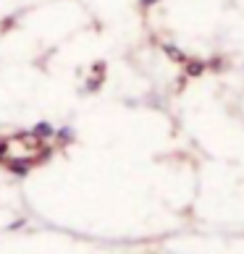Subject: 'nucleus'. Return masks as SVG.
<instances>
[{
    "instance_id": "39448f33",
    "label": "nucleus",
    "mask_w": 244,
    "mask_h": 254,
    "mask_svg": "<svg viewBox=\"0 0 244 254\" xmlns=\"http://www.w3.org/2000/svg\"><path fill=\"white\" fill-rule=\"evenodd\" d=\"M155 3H161V0H139V8H142V11H147V8H153Z\"/></svg>"
},
{
    "instance_id": "20e7f679",
    "label": "nucleus",
    "mask_w": 244,
    "mask_h": 254,
    "mask_svg": "<svg viewBox=\"0 0 244 254\" xmlns=\"http://www.w3.org/2000/svg\"><path fill=\"white\" fill-rule=\"evenodd\" d=\"M205 63H208V71H223L226 68V58H221V55H213V58H208Z\"/></svg>"
},
{
    "instance_id": "f257e3e1",
    "label": "nucleus",
    "mask_w": 244,
    "mask_h": 254,
    "mask_svg": "<svg viewBox=\"0 0 244 254\" xmlns=\"http://www.w3.org/2000/svg\"><path fill=\"white\" fill-rule=\"evenodd\" d=\"M184 76L186 79H200L205 71H208V63H205L202 58H186L184 63Z\"/></svg>"
},
{
    "instance_id": "423d86ee",
    "label": "nucleus",
    "mask_w": 244,
    "mask_h": 254,
    "mask_svg": "<svg viewBox=\"0 0 244 254\" xmlns=\"http://www.w3.org/2000/svg\"><path fill=\"white\" fill-rule=\"evenodd\" d=\"M5 152H8V144L3 142V139H0V160H3V155H5Z\"/></svg>"
},
{
    "instance_id": "7ed1b4c3",
    "label": "nucleus",
    "mask_w": 244,
    "mask_h": 254,
    "mask_svg": "<svg viewBox=\"0 0 244 254\" xmlns=\"http://www.w3.org/2000/svg\"><path fill=\"white\" fill-rule=\"evenodd\" d=\"M163 53H165L171 61H176V63H184V61H186V55L176 48V45H171V42H163Z\"/></svg>"
},
{
    "instance_id": "f03ea898",
    "label": "nucleus",
    "mask_w": 244,
    "mask_h": 254,
    "mask_svg": "<svg viewBox=\"0 0 244 254\" xmlns=\"http://www.w3.org/2000/svg\"><path fill=\"white\" fill-rule=\"evenodd\" d=\"M32 134L37 136V139H50L53 134H55V126L53 124H48V121H40L34 128H32Z\"/></svg>"
}]
</instances>
